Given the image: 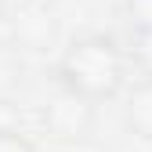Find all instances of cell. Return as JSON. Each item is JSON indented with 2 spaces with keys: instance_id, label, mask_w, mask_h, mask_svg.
<instances>
[{
  "instance_id": "7a4b0ae2",
  "label": "cell",
  "mask_w": 152,
  "mask_h": 152,
  "mask_svg": "<svg viewBox=\"0 0 152 152\" xmlns=\"http://www.w3.org/2000/svg\"><path fill=\"white\" fill-rule=\"evenodd\" d=\"M94 109L98 105L76 98V94H69V91H58L47 102V109H44V130L54 141H65V145L87 141L91 130H94V116H98Z\"/></svg>"
},
{
  "instance_id": "8992f818",
  "label": "cell",
  "mask_w": 152,
  "mask_h": 152,
  "mask_svg": "<svg viewBox=\"0 0 152 152\" xmlns=\"http://www.w3.org/2000/svg\"><path fill=\"white\" fill-rule=\"evenodd\" d=\"M127 15L134 29H148L152 26V0H127Z\"/></svg>"
},
{
  "instance_id": "6da1fadb",
  "label": "cell",
  "mask_w": 152,
  "mask_h": 152,
  "mask_svg": "<svg viewBox=\"0 0 152 152\" xmlns=\"http://www.w3.org/2000/svg\"><path fill=\"white\" fill-rule=\"evenodd\" d=\"M123 76H127V58H123L120 44L105 33L76 36L58 58L62 91L76 94V98H83L91 105L116 98L123 87Z\"/></svg>"
},
{
  "instance_id": "3957f363",
  "label": "cell",
  "mask_w": 152,
  "mask_h": 152,
  "mask_svg": "<svg viewBox=\"0 0 152 152\" xmlns=\"http://www.w3.org/2000/svg\"><path fill=\"white\" fill-rule=\"evenodd\" d=\"M123 123H127L130 134H138L141 141H152V80H138L127 91Z\"/></svg>"
},
{
  "instance_id": "277c9868",
  "label": "cell",
  "mask_w": 152,
  "mask_h": 152,
  "mask_svg": "<svg viewBox=\"0 0 152 152\" xmlns=\"http://www.w3.org/2000/svg\"><path fill=\"white\" fill-rule=\"evenodd\" d=\"M130 58H134L141 80H152V26H148V29H134V47H130Z\"/></svg>"
},
{
  "instance_id": "5b68a950",
  "label": "cell",
  "mask_w": 152,
  "mask_h": 152,
  "mask_svg": "<svg viewBox=\"0 0 152 152\" xmlns=\"http://www.w3.org/2000/svg\"><path fill=\"white\" fill-rule=\"evenodd\" d=\"M0 152H36V148L26 134H18L11 127H0Z\"/></svg>"
}]
</instances>
